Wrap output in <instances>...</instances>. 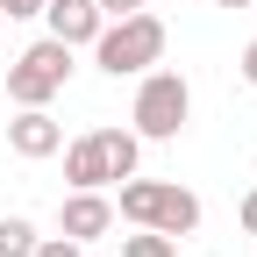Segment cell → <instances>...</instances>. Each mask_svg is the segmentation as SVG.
Masks as SVG:
<instances>
[{
  "label": "cell",
  "mask_w": 257,
  "mask_h": 257,
  "mask_svg": "<svg viewBox=\"0 0 257 257\" xmlns=\"http://www.w3.org/2000/svg\"><path fill=\"white\" fill-rule=\"evenodd\" d=\"M114 221H128V229H157V236H193V229H200V193H186V186H172V179L128 172V179H121V200H114Z\"/></svg>",
  "instance_id": "1"
},
{
  "label": "cell",
  "mask_w": 257,
  "mask_h": 257,
  "mask_svg": "<svg viewBox=\"0 0 257 257\" xmlns=\"http://www.w3.org/2000/svg\"><path fill=\"white\" fill-rule=\"evenodd\" d=\"M86 50H93V64H100L107 79H136V72H150V64H165V22H157L150 8L114 15V22H100V36H93Z\"/></svg>",
  "instance_id": "2"
},
{
  "label": "cell",
  "mask_w": 257,
  "mask_h": 257,
  "mask_svg": "<svg viewBox=\"0 0 257 257\" xmlns=\"http://www.w3.org/2000/svg\"><path fill=\"white\" fill-rule=\"evenodd\" d=\"M128 172H143V136L136 128H86L64 143V179L72 186H121Z\"/></svg>",
  "instance_id": "3"
},
{
  "label": "cell",
  "mask_w": 257,
  "mask_h": 257,
  "mask_svg": "<svg viewBox=\"0 0 257 257\" xmlns=\"http://www.w3.org/2000/svg\"><path fill=\"white\" fill-rule=\"evenodd\" d=\"M128 121H136V136L143 143H172L179 128L193 121V86L186 72H136V107H128Z\"/></svg>",
  "instance_id": "4"
},
{
  "label": "cell",
  "mask_w": 257,
  "mask_h": 257,
  "mask_svg": "<svg viewBox=\"0 0 257 257\" xmlns=\"http://www.w3.org/2000/svg\"><path fill=\"white\" fill-rule=\"evenodd\" d=\"M64 86H72V43H57V36L29 43V50L8 64V100H15V107H50Z\"/></svg>",
  "instance_id": "5"
},
{
  "label": "cell",
  "mask_w": 257,
  "mask_h": 257,
  "mask_svg": "<svg viewBox=\"0 0 257 257\" xmlns=\"http://www.w3.org/2000/svg\"><path fill=\"white\" fill-rule=\"evenodd\" d=\"M114 229V200H107V186H72L57 200V236H72V243H100Z\"/></svg>",
  "instance_id": "6"
},
{
  "label": "cell",
  "mask_w": 257,
  "mask_h": 257,
  "mask_svg": "<svg viewBox=\"0 0 257 257\" xmlns=\"http://www.w3.org/2000/svg\"><path fill=\"white\" fill-rule=\"evenodd\" d=\"M8 150L22 157V165H43V157L64 150V121H57L50 107H15V121H8Z\"/></svg>",
  "instance_id": "7"
},
{
  "label": "cell",
  "mask_w": 257,
  "mask_h": 257,
  "mask_svg": "<svg viewBox=\"0 0 257 257\" xmlns=\"http://www.w3.org/2000/svg\"><path fill=\"white\" fill-rule=\"evenodd\" d=\"M100 0H43V29L57 43H72V50H86L93 36H100Z\"/></svg>",
  "instance_id": "8"
},
{
  "label": "cell",
  "mask_w": 257,
  "mask_h": 257,
  "mask_svg": "<svg viewBox=\"0 0 257 257\" xmlns=\"http://www.w3.org/2000/svg\"><path fill=\"white\" fill-rule=\"evenodd\" d=\"M36 250V221L29 214H0V257H29Z\"/></svg>",
  "instance_id": "9"
},
{
  "label": "cell",
  "mask_w": 257,
  "mask_h": 257,
  "mask_svg": "<svg viewBox=\"0 0 257 257\" xmlns=\"http://www.w3.org/2000/svg\"><path fill=\"white\" fill-rule=\"evenodd\" d=\"M121 257H179V243L157 229H136V236H121Z\"/></svg>",
  "instance_id": "10"
},
{
  "label": "cell",
  "mask_w": 257,
  "mask_h": 257,
  "mask_svg": "<svg viewBox=\"0 0 257 257\" xmlns=\"http://www.w3.org/2000/svg\"><path fill=\"white\" fill-rule=\"evenodd\" d=\"M29 257H86V243H72V236H36Z\"/></svg>",
  "instance_id": "11"
},
{
  "label": "cell",
  "mask_w": 257,
  "mask_h": 257,
  "mask_svg": "<svg viewBox=\"0 0 257 257\" xmlns=\"http://www.w3.org/2000/svg\"><path fill=\"white\" fill-rule=\"evenodd\" d=\"M43 0H0V22H36Z\"/></svg>",
  "instance_id": "12"
},
{
  "label": "cell",
  "mask_w": 257,
  "mask_h": 257,
  "mask_svg": "<svg viewBox=\"0 0 257 257\" xmlns=\"http://www.w3.org/2000/svg\"><path fill=\"white\" fill-rule=\"evenodd\" d=\"M236 221H243V236H257V186L243 193V200H236Z\"/></svg>",
  "instance_id": "13"
},
{
  "label": "cell",
  "mask_w": 257,
  "mask_h": 257,
  "mask_svg": "<svg viewBox=\"0 0 257 257\" xmlns=\"http://www.w3.org/2000/svg\"><path fill=\"white\" fill-rule=\"evenodd\" d=\"M236 72H243V86H257V36L243 43V64H236Z\"/></svg>",
  "instance_id": "14"
},
{
  "label": "cell",
  "mask_w": 257,
  "mask_h": 257,
  "mask_svg": "<svg viewBox=\"0 0 257 257\" xmlns=\"http://www.w3.org/2000/svg\"><path fill=\"white\" fill-rule=\"evenodd\" d=\"M136 8H150V0H100V15L114 22V15H136Z\"/></svg>",
  "instance_id": "15"
},
{
  "label": "cell",
  "mask_w": 257,
  "mask_h": 257,
  "mask_svg": "<svg viewBox=\"0 0 257 257\" xmlns=\"http://www.w3.org/2000/svg\"><path fill=\"white\" fill-rule=\"evenodd\" d=\"M214 8H250V0H214Z\"/></svg>",
  "instance_id": "16"
},
{
  "label": "cell",
  "mask_w": 257,
  "mask_h": 257,
  "mask_svg": "<svg viewBox=\"0 0 257 257\" xmlns=\"http://www.w3.org/2000/svg\"><path fill=\"white\" fill-rule=\"evenodd\" d=\"M86 257H100V250H93V243H86Z\"/></svg>",
  "instance_id": "17"
},
{
  "label": "cell",
  "mask_w": 257,
  "mask_h": 257,
  "mask_svg": "<svg viewBox=\"0 0 257 257\" xmlns=\"http://www.w3.org/2000/svg\"><path fill=\"white\" fill-rule=\"evenodd\" d=\"M0 29H8V22H0Z\"/></svg>",
  "instance_id": "18"
}]
</instances>
